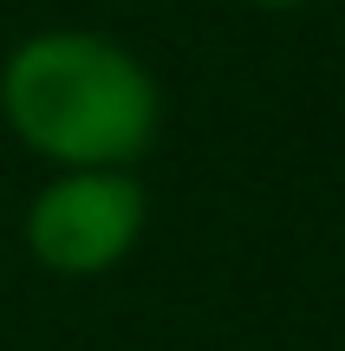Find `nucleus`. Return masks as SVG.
Wrapping results in <instances>:
<instances>
[{
    "mask_svg": "<svg viewBox=\"0 0 345 351\" xmlns=\"http://www.w3.org/2000/svg\"><path fill=\"white\" fill-rule=\"evenodd\" d=\"M248 7H267V13H287V7H307V0H248Z\"/></svg>",
    "mask_w": 345,
    "mask_h": 351,
    "instance_id": "3",
    "label": "nucleus"
},
{
    "mask_svg": "<svg viewBox=\"0 0 345 351\" xmlns=\"http://www.w3.org/2000/svg\"><path fill=\"white\" fill-rule=\"evenodd\" d=\"M150 228V189L137 169H52L26 202L20 241L46 274L98 280L137 254Z\"/></svg>",
    "mask_w": 345,
    "mask_h": 351,
    "instance_id": "2",
    "label": "nucleus"
},
{
    "mask_svg": "<svg viewBox=\"0 0 345 351\" xmlns=\"http://www.w3.org/2000/svg\"><path fill=\"white\" fill-rule=\"evenodd\" d=\"M0 117L52 169H137L163 130V85L124 39L39 26L0 65Z\"/></svg>",
    "mask_w": 345,
    "mask_h": 351,
    "instance_id": "1",
    "label": "nucleus"
}]
</instances>
